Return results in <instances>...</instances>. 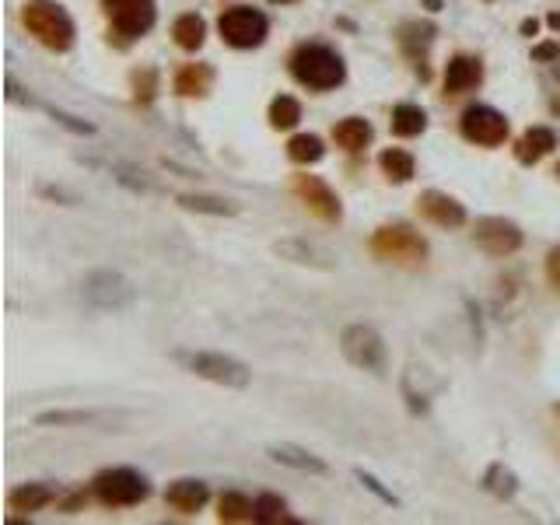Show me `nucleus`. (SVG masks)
Instances as JSON below:
<instances>
[{
  "mask_svg": "<svg viewBox=\"0 0 560 525\" xmlns=\"http://www.w3.org/2000/svg\"><path fill=\"white\" fill-rule=\"evenodd\" d=\"M291 74L305 88L329 91L340 88L343 77H347V67H343V56L336 49L322 46V42H301L291 53Z\"/></svg>",
  "mask_w": 560,
  "mask_h": 525,
  "instance_id": "nucleus-1",
  "label": "nucleus"
},
{
  "mask_svg": "<svg viewBox=\"0 0 560 525\" xmlns=\"http://www.w3.org/2000/svg\"><path fill=\"white\" fill-rule=\"evenodd\" d=\"M21 25H25L42 46L53 49V53H67V49L74 46V35H77L74 21H70V14L63 11V4H56V0H25V7H21Z\"/></svg>",
  "mask_w": 560,
  "mask_h": 525,
  "instance_id": "nucleus-2",
  "label": "nucleus"
},
{
  "mask_svg": "<svg viewBox=\"0 0 560 525\" xmlns=\"http://www.w3.org/2000/svg\"><path fill=\"white\" fill-rule=\"evenodd\" d=\"M172 361L224 389H245L252 382V371L242 361H235L231 354H217V350H175Z\"/></svg>",
  "mask_w": 560,
  "mask_h": 525,
  "instance_id": "nucleus-3",
  "label": "nucleus"
},
{
  "mask_svg": "<svg viewBox=\"0 0 560 525\" xmlns=\"http://www.w3.org/2000/svg\"><path fill=\"white\" fill-rule=\"evenodd\" d=\"M371 252L385 263L399 266H424L427 259V242L420 238V231H413L410 224H385L371 235Z\"/></svg>",
  "mask_w": 560,
  "mask_h": 525,
  "instance_id": "nucleus-4",
  "label": "nucleus"
},
{
  "mask_svg": "<svg viewBox=\"0 0 560 525\" xmlns=\"http://www.w3.org/2000/svg\"><path fill=\"white\" fill-rule=\"evenodd\" d=\"M340 350L354 368L371 371V375H385V368H389V350H385L382 333L368 322H354L343 329Z\"/></svg>",
  "mask_w": 560,
  "mask_h": 525,
  "instance_id": "nucleus-5",
  "label": "nucleus"
},
{
  "mask_svg": "<svg viewBox=\"0 0 560 525\" xmlns=\"http://www.w3.org/2000/svg\"><path fill=\"white\" fill-rule=\"evenodd\" d=\"M91 490H95V497L105 508H133V504H140L151 494V483H147V476H140L137 469L116 466V469H102V473L91 480Z\"/></svg>",
  "mask_w": 560,
  "mask_h": 525,
  "instance_id": "nucleus-6",
  "label": "nucleus"
},
{
  "mask_svg": "<svg viewBox=\"0 0 560 525\" xmlns=\"http://www.w3.org/2000/svg\"><path fill=\"white\" fill-rule=\"evenodd\" d=\"M81 298L98 312H123L137 301L133 284L116 270H95L81 280Z\"/></svg>",
  "mask_w": 560,
  "mask_h": 525,
  "instance_id": "nucleus-7",
  "label": "nucleus"
},
{
  "mask_svg": "<svg viewBox=\"0 0 560 525\" xmlns=\"http://www.w3.org/2000/svg\"><path fill=\"white\" fill-rule=\"evenodd\" d=\"M217 32L228 46L235 49H256L266 42V32H270V21H266L263 11L256 7H228V11L217 18Z\"/></svg>",
  "mask_w": 560,
  "mask_h": 525,
  "instance_id": "nucleus-8",
  "label": "nucleus"
},
{
  "mask_svg": "<svg viewBox=\"0 0 560 525\" xmlns=\"http://www.w3.org/2000/svg\"><path fill=\"white\" fill-rule=\"evenodd\" d=\"M102 11H105V18L112 21V28H116L119 35H126V39H140V35L151 32L154 21H158L154 0H102Z\"/></svg>",
  "mask_w": 560,
  "mask_h": 525,
  "instance_id": "nucleus-9",
  "label": "nucleus"
},
{
  "mask_svg": "<svg viewBox=\"0 0 560 525\" xmlns=\"http://www.w3.org/2000/svg\"><path fill=\"white\" fill-rule=\"evenodd\" d=\"M459 130L469 144L497 147L508 140V119H504V112L490 109V105H469L459 119Z\"/></svg>",
  "mask_w": 560,
  "mask_h": 525,
  "instance_id": "nucleus-10",
  "label": "nucleus"
},
{
  "mask_svg": "<svg viewBox=\"0 0 560 525\" xmlns=\"http://www.w3.org/2000/svg\"><path fill=\"white\" fill-rule=\"evenodd\" d=\"M473 238L487 256H511V252L522 249V228L508 217H480L473 224Z\"/></svg>",
  "mask_w": 560,
  "mask_h": 525,
  "instance_id": "nucleus-11",
  "label": "nucleus"
},
{
  "mask_svg": "<svg viewBox=\"0 0 560 525\" xmlns=\"http://www.w3.org/2000/svg\"><path fill=\"white\" fill-rule=\"evenodd\" d=\"M294 196L322 221H340V196L319 179V175H294Z\"/></svg>",
  "mask_w": 560,
  "mask_h": 525,
  "instance_id": "nucleus-12",
  "label": "nucleus"
},
{
  "mask_svg": "<svg viewBox=\"0 0 560 525\" xmlns=\"http://www.w3.org/2000/svg\"><path fill=\"white\" fill-rule=\"evenodd\" d=\"M417 207H420V214H424L431 224H438V228H462V224H466V207H462L455 196L441 193V189H427V193H420Z\"/></svg>",
  "mask_w": 560,
  "mask_h": 525,
  "instance_id": "nucleus-13",
  "label": "nucleus"
},
{
  "mask_svg": "<svg viewBox=\"0 0 560 525\" xmlns=\"http://www.w3.org/2000/svg\"><path fill=\"white\" fill-rule=\"evenodd\" d=\"M480 81H483L480 56L459 53V56H452V60H448V67H445V91H448V95H466V91L480 88Z\"/></svg>",
  "mask_w": 560,
  "mask_h": 525,
  "instance_id": "nucleus-14",
  "label": "nucleus"
},
{
  "mask_svg": "<svg viewBox=\"0 0 560 525\" xmlns=\"http://www.w3.org/2000/svg\"><path fill=\"white\" fill-rule=\"evenodd\" d=\"M553 147H557V133H553L550 126H529V130L515 140V158L522 161V165H536V161H543Z\"/></svg>",
  "mask_w": 560,
  "mask_h": 525,
  "instance_id": "nucleus-15",
  "label": "nucleus"
},
{
  "mask_svg": "<svg viewBox=\"0 0 560 525\" xmlns=\"http://www.w3.org/2000/svg\"><path fill=\"white\" fill-rule=\"evenodd\" d=\"M431 39H434V28L431 25H417V21H406V25L399 28V46L406 49L410 63L420 70V77H427V49H431Z\"/></svg>",
  "mask_w": 560,
  "mask_h": 525,
  "instance_id": "nucleus-16",
  "label": "nucleus"
},
{
  "mask_svg": "<svg viewBox=\"0 0 560 525\" xmlns=\"http://www.w3.org/2000/svg\"><path fill=\"white\" fill-rule=\"evenodd\" d=\"M207 497H210V490L203 480H175L172 487L165 490V504L179 511V515H193V511H200L203 504H207Z\"/></svg>",
  "mask_w": 560,
  "mask_h": 525,
  "instance_id": "nucleus-17",
  "label": "nucleus"
},
{
  "mask_svg": "<svg viewBox=\"0 0 560 525\" xmlns=\"http://www.w3.org/2000/svg\"><path fill=\"white\" fill-rule=\"evenodd\" d=\"M210 88H214V70L207 63H186L175 70V91L182 98H203Z\"/></svg>",
  "mask_w": 560,
  "mask_h": 525,
  "instance_id": "nucleus-18",
  "label": "nucleus"
},
{
  "mask_svg": "<svg viewBox=\"0 0 560 525\" xmlns=\"http://www.w3.org/2000/svg\"><path fill=\"white\" fill-rule=\"evenodd\" d=\"M333 140L350 154L364 151V147L371 144V123H368V119H361V116L340 119V123L333 126Z\"/></svg>",
  "mask_w": 560,
  "mask_h": 525,
  "instance_id": "nucleus-19",
  "label": "nucleus"
},
{
  "mask_svg": "<svg viewBox=\"0 0 560 525\" xmlns=\"http://www.w3.org/2000/svg\"><path fill=\"white\" fill-rule=\"evenodd\" d=\"M56 497H60V490L49 487V483H25V487H14L7 501H11L14 511H39L53 504Z\"/></svg>",
  "mask_w": 560,
  "mask_h": 525,
  "instance_id": "nucleus-20",
  "label": "nucleus"
},
{
  "mask_svg": "<svg viewBox=\"0 0 560 525\" xmlns=\"http://www.w3.org/2000/svg\"><path fill=\"white\" fill-rule=\"evenodd\" d=\"M270 455H273V462L298 469V473H326V462H322L319 455L308 452V448H298V445H273Z\"/></svg>",
  "mask_w": 560,
  "mask_h": 525,
  "instance_id": "nucleus-21",
  "label": "nucleus"
},
{
  "mask_svg": "<svg viewBox=\"0 0 560 525\" xmlns=\"http://www.w3.org/2000/svg\"><path fill=\"white\" fill-rule=\"evenodd\" d=\"M389 126L396 137H420V133L427 130V112L413 102H399L396 109H392Z\"/></svg>",
  "mask_w": 560,
  "mask_h": 525,
  "instance_id": "nucleus-22",
  "label": "nucleus"
},
{
  "mask_svg": "<svg viewBox=\"0 0 560 525\" xmlns=\"http://www.w3.org/2000/svg\"><path fill=\"white\" fill-rule=\"evenodd\" d=\"M378 168H382V175L389 182H410L413 172H417V161L403 147H389V151L378 154Z\"/></svg>",
  "mask_w": 560,
  "mask_h": 525,
  "instance_id": "nucleus-23",
  "label": "nucleus"
},
{
  "mask_svg": "<svg viewBox=\"0 0 560 525\" xmlns=\"http://www.w3.org/2000/svg\"><path fill=\"white\" fill-rule=\"evenodd\" d=\"M172 35H175V46L196 53V49L203 46V39H207V21H203L200 14H179L172 25Z\"/></svg>",
  "mask_w": 560,
  "mask_h": 525,
  "instance_id": "nucleus-24",
  "label": "nucleus"
},
{
  "mask_svg": "<svg viewBox=\"0 0 560 525\" xmlns=\"http://www.w3.org/2000/svg\"><path fill=\"white\" fill-rule=\"evenodd\" d=\"M217 518L221 522H256V501H249L245 494H221L217 501Z\"/></svg>",
  "mask_w": 560,
  "mask_h": 525,
  "instance_id": "nucleus-25",
  "label": "nucleus"
},
{
  "mask_svg": "<svg viewBox=\"0 0 560 525\" xmlns=\"http://www.w3.org/2000/svg\"><path fill=\"white\" fill-rule=\"evenodd\" d=\"M322 154H326V147L315 133H298V137L287 140V158L298 161V165H315V161H322Z\"/></svg>",
  "mask_w": 560,
  "mask_h": 525,
  "instance_id": "nucleus-26",
  "label": "nucleus"
},
{
  "mask_svg": "<svg viewBox=\"0 0 560 525\" xmlns=\"http://www.w3.org/2000/svg\"><path fill=\"white\" fill-rule=\"evenodd\" d=\"M179 207L186 210H200V214H217V217H231L238 214V207L231 200H221V196H200V193H186L179 196Z\"/></svg>",
  "mask_w": 560,
  "mask_h": 525,
  "instance_id": "nucleus-27",
  "label": "nucleus"
},
{
  "mask_svg": "<svg viewBox=\"0 0 560 525\" xmlns=\"http://www.w3.org/2000/svg\"><path fill=\"white\" fill-rule=\"evenodd\" d=\"M301 119V102L291 95H277L270 102V126L273 130H291V126H298Z\"/></svg>",
  "mask_w": 560,
  "mask_h": 525,
  "instance_id": "nucleus-28",
  "label": "nucleus"
},
{
  "mask_svg": "<svg viewBox=\"0 0 560 525\" xmlns=\"http://www.w3.org/2000/svg\"><path fill=\"white\" fill-rule=\"evenodd\" d=\"M483 487H487L490 494H497V497H511L518 490V476L511 473L504 462H494V466L483 473Z\"/></svg>",
  "mask_w": 560,
  "mask_h": 525,
  "instance_id": "nucleus-29",
  "label": "nucleus"
},
{
  "mask_svg": "<svg viewBox=\"0 0 560 525\" xmlns=\"http://www.w3.org/2000/svg\"><path fill=\"white\" fill-rule=\"evenodd\" d=\"M256 522L259 525L287 522V504L280 501L277 494H259L256 497Z\"/></svg>",
  "mask_w": 560,
  "mask_h": 525,
  "instance_id": "nucleus-30",
  "label": "nucleus"
},
{
  "mask_svg": "<svg viewBox=\"0 0 560 525\" xmlns=\"http://www.w3.org/2000/svg\"><path fill=\"white\" fill-rule=\"evenodd\" d=\"M154 95H158V70H151V67L133 70V98L147 105V102H154Z\"/></svg>",
  "mask_w": 560,
  "mask_h": 525,
  "instance_id": "nucleus-31",
  "label": "nucleus"
},
{
  "mask_svg": "<svg viewBox=\"0 0 560 525\" xmlns=\"http://www.w3.org/2000/svg\"><path fill=\"white\" fill-rule=\"evenodd\" d=\"M88 420H95V413H88V410H53V413H39L35 424L63 427V424H88Z\"/></svg>",
  "mask_w": 560,
  "mask_h": 525,
  "instance_id": "nucleus-32",
  "label": "nucleus"
},
{
  "mask_svg": "<svg viewBox=\"0 0 560 525\" xmlns=\"http://www.w3.org/2000/svg\"><path fill=\"white\" fill-rule=\"evenodd\" d=\"M546 277H550L553 287H560V245L550 249V256H546Z\"/></svg>",
  "mask_w": 560,
  "mask_h": 525,
  "instance_id": "nucleus-33",
  "label": "nucleus"
},
{
  "mask_svg": "<svg viewBox=\"0 0 560 525\" xmlns=\"http://www.w3.org/2000/svg\"><path fill=\"white\" fill-rule=\"evenodd\" d=\"M357 476H361V480H364V487H368V490H375V494L382 497V501H389V504L396 501V497H392L389 490H382V487H378V480H375V476H368V473H357Z\"/></svg>",
  "mask_w": 560,
  "mask_h": 525,
  "instance_id": "nucleus-34",
  "label": "nucleus"
},
{
  "mask_svg": "<svg viewBox=\"0 0 560 525\" xmlns=\"http://www.w3.org/2000/svg\"><path fill=\"white\" fill-rule=\"evenodd\" d=\"M532 56H536V60H553V56H560V46L557 42H546V46L532 49Z\"/></svg>",
  "mask_w": 560,
  "mask_h": 525,
  "instance_id": "nucleus-35",
  "label": "nucleus"
},
{
  "mask_svg": "<svg viewBox=\"0 0 560 525\" xmlns=\"http://www.w3.org/2000/svg\"><path fill=\"white\" fill-rule=\"evenodd\" d=\"M273 4H294V0H273Z\"/></svg>",
  "mask_w": 560,
  "mask_h": 525,
  "instance_id": "nucleus-36",
  "label": "nucleus"
},
{
  "mask_svg": "<svg viewBox=\"0 0 560 525\" xmlns=\"http://www.w3.org/2000/svg\"><path fill=\"white\" fill-rule=\"evenodd\" d=\"M553 413H557V417H560V406H557V410H553Z\"/></svg>",
  "mask_w": 560,
  "mask_h": 525,
  "instance_id": "nucleus-37",
  "label": "nucleus"
}]
</instances>
